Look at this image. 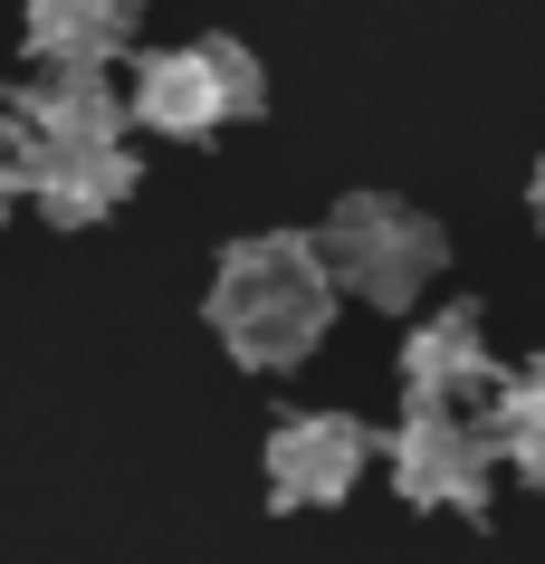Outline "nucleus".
I'll list each match as a JSON object with an SVG mask.
<instances>
[{
  "mask_svg": "<svg viewBox=\"0 0 545 564\" xmlns=\"http://www.w3.org/2000/svg\"><path fill=\"white\" fill-rule=\"evenodd\" d=\"M335 326V268L306 230H249L220 249L211 278V335L249 373H287L326 345Z\"/></svg>",
  "mask_w": 545,
  "mask_h": 564,
  "instance_id": "obj_1",
  "label": "nucleus"
},
{
  "mask_svg": "<svg viewBox=\"0 0 545 564\" xmlns=\"http://www.w3.org/2000/svg\"><path fill=\"white\" fill-rule=\"evenodd\" d=\"M316 249H326V268H335V297H363V306H383V316L422 306V288L440 278V259H450V239L430 230L412 202H393V192H345V202L326 210Z\"/></svg>",
  "mask_w": 545,
  "mask_h": 564,
  "instance_id": "obj_2",
  "label": "nucleus"
},
{
  "mask_svg": "<svg viewBox=\"0 0 545 564\" xmlns=\"http://www.w3.org/2000/svg\"><path fill=\"white\" fill-rule=\"evenodd\" d=\"M393 488L412 507H459V517H479L488 507V478H498V449L469 412H440V402H412L393 431Z\"/></svg>",
  "mask_w": 545,
  "mask_h": 564,
  "instance_id": "obj_3",
  "label": "nucleus"
},
{
  "mask_svg": "<svg viewBox=\"0 0 545 564\" xmlns=\"http://www.w3.org/2000/svg\"><path fill=\"white\" fill-rule=\"evenodd\" d=\"M269 498L277 507H335L355 498V478L373 469V431L355 412H287L269 431Z\"/></svg>",
  "mask_w": 545,
  "mask_h": 564,
  "instance_id": "obj_4",
  "label": "nucleus"
},
{
  "mask_svg": "<svg viewBox=\"0 0 545 564\" xmlns=\"http://www.w3.org/2000/svg\"><path fill=\"white\" fill-rule=\"evenodd\" d=\"M10 124L30 153H67V144H124V96L106 87V67H39L10 96Z\"/></svg>",
  "mask_w": 545,
  "mask_h": 564,
  "instance_id": "obj_5",
  "label": "nucleus"
},
{
  "mask_svg": "<svg viewBox=\"0 0 545 564\" xmlns=\"http://www.w3.org/2000/svg\"><path fill=\"white\" fill-rule=\"evenodd\" d=\"M124 124H144L163 144H201L220 134V87H211V58L201 48H144L134 58V87H124Z\"/></svg>",
  "mask_w": 545,
  "mask_h": 564,
  "instance_id": "obj_6",
  "label": "nucleus"
},
{
  "mask_svg": "<svg viewBox=\"0 0 545 564\" xmlns=\"http://www.w3.org/2000/svg\"><path fill=\"white\" fill-rule=\"evenodd\" d=\"M488 383H498V355H488L479 306H440V316H422V326L402 335V392H412V402L459 412V402L488 392Z\"/></svg>",
  "mask_w": 545,
  "mask_h": 564,
  "instance_id": "obj_7",
  "label": "nucleus"
},
{
  "mask_svg": "<svg viewBox=\"0 0 545 564\" xmlns=\"http://www.w3.org/2000/svg\"><path fill=\"white\" fill-rule=\"evenodd\" d=\"M144 192L134 173V153L124 144H67V153H30V202L58 220V230H96V220H116L124 202Z\"/></svg>",
  "mask_w": 545,
  "mask_h": 564,
  "instance_id": "obj_8",
  "label": "nucleus"
},
{
  "mask_svg": "<svg viewBox=\"0 0 545 564\" xmlns=\"http://www.w3.org/2000/svg\"><path fill=\"white\" fill-rule=\"evenodd\" d=\"M20 30L39 67H106L134 48V0H30Z\"/></svg>",
  "mask_w": 545,
  "mask_h": 564,
  "instance_id": "obj_9",
  "label": "nucleus"
},
{
  "mask_svg": "<svg viewBox=\"0 0 545 564\" xmlns=\"http://www.w3.org/2000/svg\"><path fill=\"white\" fill-rule=\"evenodd\" d=\"M479 431H488V449H498L516 478H536V488H545V355L498 383V402H488Z\"/></svg>",
  "mask_w": 545,
  "mask_h": 564,
  "instance_id": "obj_10",
  "label": "nucleus"
},
{
  "mask_svg": "<svg viewBox=\"0 0 545 564\" xmlns=\"http://www.w3.org/2000/svg\"><path fill=\"white\" fill-rule=\"evenodd\" d=\"M201 58H211V87H220V116L230 124H249L259 106H269V67L249 58L240 39H201Z\"/></svg>",
  "mask_w": 545,
  "mask_h": 564,
  "instance_id": "obj_11",
  "label": "nucleus"
},
{
  "mask_svg": "<svg viewBox=\"0 0 545 564\" xmlns=\"http://www.w3.org/2000/svg\"><path fill=\"white\" fill-rule=\"evenodd\" d=\"M20 192H30V144H20V124L0 116V210L20 202Z\"/></svg>",
  "mask_w": 545,
  "mask_h": 564,
  "instance_id": "obj_12",
  "label": "nucleus"
},
{
  "mask_svg": "<svg viewBox=\"0 0 545 564\" xmlns=\"http://www.w3.org/2000/svg\"><path fill=\"white\" fill-rule=\"evenodd\" d=\"M526 210H536V230H545V163L526 173Z\"/></svg>",
  "mask_w": 545,
  "mask_h": 564,
  "instance_id": "obj_13",
  "label": "nucleus"
}]
</instances>
